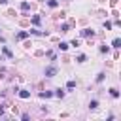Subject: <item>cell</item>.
Returning a JSON list of instances; mask_svg holds the SVG:
<instances>
[{"label":"cell","mask_w":121,"mask_h":121,"mask_svg":"<svg viewBox=\"0 0 121 121\" xmlns=\"http://www.w3.org/2000/svg\"><path fill=\"white\" fill-rule=\"evenodd\" d=\"M55 74H57V66H53V64H51V66H47V68H45V76H47V78H53Z\"/></svg>","instance_id":"obj_1"},{"label":"cell","mask_w":121,"mask_h":121,"mask_svg":"<svg viewBox=\"0 0 121 121\" xmlns=\"http://www.w3.org/2000/svg\"><path fill=\"white\" fill-rule=\"evenodd\" d=\"M19 96H21V98H28V96H30V93H28V91H25V89H21V91H19Z\"/></svg>","instance_id":"obj_2"},{"label":"cell","mask_w":121,"mask_h":121,"mask_svg":"<svg viewBox=\"0 0 121 121\" xmlns=\"http://www.w3.org/2000/svg\"><path fill=\"white\" fill-rule=\"evenodd\" d=\"M81 36H95V32L89 30V28H85V30H81Z\"/></svg>","instance_id":"obj_3"},{"label":"cell","mask_w":121,"mask_h":121,"mask_svg":"<svg viewBox=\"0 0 121 121\" xmlns=\"http://www.w3.org/2000/svg\"><path fill=\"white\" fill-rule=\"evenodd\" d=\"M89 108H91V110H96V108H98V100H91V102H89Z\"/></svg>","instance_id":"obj_4"},{"label":"cell","mask_w":121,"mask_h":121,"mask_svg":"<svg viewBox=\"0 0 121 121\" xmlns=\"http://www.w3.org/2000/svg\"><path fill=\"white\" fill-rule=\"evenodd\" d=\"M59 49H60V51H66V49H68V43H66V42H60V43H59Z\"/></svg>","instance_id":"obj_5"},{"label":"cell","mask_w":121,"mask_h":121,"mask_svg":"<svg viewBox=\"0 0 121 121\" xmlns=\"http://www.w3.org/2000/svg\"><path fill=\"white\" fill-rule=\"evenodd\" d=\"M2 51H4V55H6V57H9V59L13 57V53H11V51H9L8 47H2Z\"/></svg>","instance_id":"obj_6"},{"label":"cell","mask_w":121,"mask_h":121,"mask_svg":"<svg viewBox=\"0 0 121 121\" xmlns=\"http://www.w3.org/2000/svg\"><path fill=\"white\" fill-rule=\"evenodd\" d=\"M110 95H112L113 98H119V91H117V89H110Z\"/></svg>","instance_id":"obj_7"},{"label":"cell","mask_w":121,"mask_h":121,"mask_svg":"<svg viewBox=\"0 0 121 121\" xmlns=\"http://www.w3.org/2000/svg\"><path fill=\"white\" fill-rule=\"evenodd\" d=\"M47 6H49V8H57V6H59V2H57V0H49V2H47Z\"/></svg>","instance_id":"obj_8"},{"label":"cell","mask_w":121,"mask_h":121,"mask_svg":"<svg viewBox=\"0 0 121 121\" xmlns=\"http://www.w3.org/2000/svg\"><path fill=\"white\" fill-rule=\"evenodd\" d=\"M26 36H28V32H19V34H17V40H25Z\"/></svg>","instance_id":"obj_9"},{"label":"cell","mask_w":121,"mask_h":121,"mask_svg":"<svg viewBox=\"0 0 121 121\" xmlns=\"http://www.w3.org/2000/svg\"><path fill=\"white\" fill-rule=\"evenodd\" d=\"M74 87H76V81H74V79H70V81L66 83V89H74Z\"/></svg>","instance_id":"obj_10"},{"label":"cell","mask_w":121,"mask_h":121,"mask_svg":"<svg viewBox=\"0 0 121 121\" xmlns=\"http://www.w3.org/2000/svg\"><path fill=\"white\" fill-rule=\"evenodd\" d=\"M55 96L62 98V96H64V91H62V89H57V91H55Z\"/></svg>","instance_id":"obj_11"},{"label":"cell","mask_w":121,"mask_h":121,"mask_svg":"<svg viewBox=\"0 0 121 121\" xmlns=\"http://www.w3.org/2000/svg\"><path fill=\"white\" fill-rule=\"evenodd\" d=\"M28 8H30V4H28V2H23V4H21V9H23V11H26Z\"/></svg>","instance_id":"obj_12"},{"label":"cell","mask_w":121,"mask_h":121,"mask_svg":"<svg viewBox=\"0 0 121 121\" xmlns=\"http://www.w3.org/2000/svg\"><path fill=\"white\" fill-rule=\"evenodd\" d=\"M32 25H40V17H38V15L32 17Z\"/></svg>","instance_id":"obj_13"},{"label":"cell","mask_w":121,"mask_h":121,"mask_svg":"<svg viewBox=\"0 0 121 121\" xmlns=\"http://www.w3.org/2000/svg\"><path fill=\"white\" fill-rule=\"evenodd\" d=\"M119 43H121V40H119V38H115V40L112 42V45H113V47H119Z\"/></svg>","instance_id":"obj_14"},{"label":"cell","mask_w":121,"mask_h":121,"mask_svg":"<svg viewBox=\"0 0 121 121\" xmlns=\"http://www.w3.org/2000/svg\"><path fill=\"white\" fill-rule=\"evenodd\" d=\"M85 60H87L85 55H78V62H85Z\"/></svg>","instance_id":"obj_15"},{"label":"cell","mask_w":121,"mask_h":121,"mask_svg":"<svg viewBox=\"0 0 121 121\" xmlns=\"http://www.w3.org/2000/svg\"><path fill=\"white\" fill-rule=\"evenodd\" d=\"M40 96L42 98H49V96H53V93H40Z\"/></svg>","instance_id":"obj_16"},{"label":"cell","mask_w":121,"mask_h":121,"mask_svg":"<svg viewBox=\"0 0 121 121\" xmlns=\"http://www.w3.org/2000/svg\"><path fill=\"white\" fill-rule=\"evenodd\" d=\"M102 79H104V74H102V72H100V74H98V76H96V81H98V83H100V81H102Z\"/></svg>","instance_id":"obj_17"},{"label":"cell","mask_w":121,"mask_h":121,"mask_svg":"<svg viewBox=\"0 0 121 121\" xmlns=\"http://www.w3.org/2000/svg\"><path fill=\"white\" fill-rule=\"evenodd\" d=\"M6 2H8V0H0V4H6Z\"/></svg>","instance_id":"obj_18"}]
</instances>
